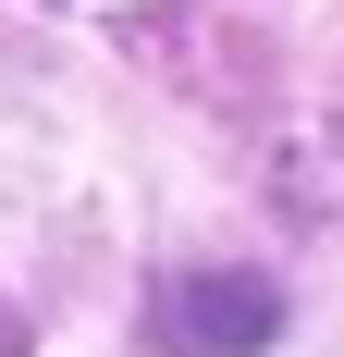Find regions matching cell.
I'll return each mask as SVG.
<instances>
[{
	"instance_id": "obj_1",
	"label": "cell",
	"mask_w": 344,
	"mask_h": 357,
	"mask_svg": "<svg viewBox=\"0 0 344 357\" xmlns=\"http://www.w3.org/2000/svg\"><path fill=\"white\" fill-rule=\"evenodd\" d=\"M283 333V296L258 271H185L160 296V357H258Z\"/></svg>"
}]
</instances>
